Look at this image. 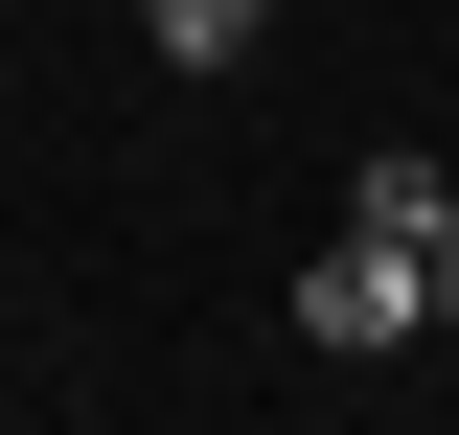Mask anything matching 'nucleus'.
<instances>
[{"label":"nucleus","instance_id":"f257e3e1","mask_svg":"<svg viewBox=\"0 0 459 435\" xmlns=\"http://www.w3.org/2000/svg\"><path fill=\"white\" fill-rule=\"evenodd\" d=\"M299 344H344V367H391V344H437V252L344 207L322 252H299Z\"/></svg>","mask_w":459,"mask_h":435},{"label":"nucleus","instance_id":"f03ea898","mask_svg":"<svg viewBox=\"0 0 459 435\" xmlns=\"http://www.w3.org/2000/svg\"><path fill=\"white\" fill-rule=\"evenodd\" d=\"M138 47H161V69H253V47H276V0H138Z\"/></svg>","mask_w":459,"mask_h":435},{"label":"nucleus","instance_id":"7ed1b4c3","mask_svg":"<svg viewBox=\"0 0 459 435\" xmlns=\"http://www.w3.org/2000/svg\"><path fill=\"white\" fill-rule=\"evenodd\" d=\"M344 207H368V229H413V252H459V183L413 161V138H391V161H344Z\"/></svg>","mask_w":459,"mask_h":435},{"label":"nucleus","instance_id":"20e7f679","mask_svg":"<svg viewBox=\"0 0 459 435\" xmlns=\"http://www.w3.org/2000/svg\"><path fill=\"white\" fill-rule=\"evenodd\" d=\"M437 344H459V252H437Z\"/></svg>","mask_w":459,"mask_h":435}]
</instances>
